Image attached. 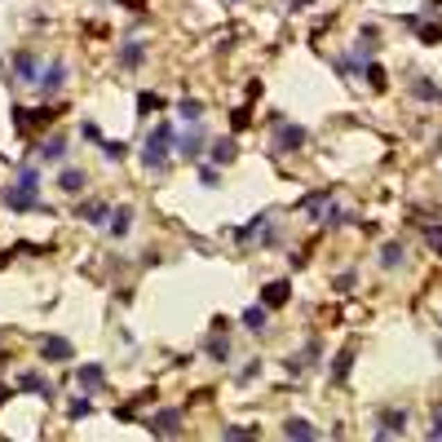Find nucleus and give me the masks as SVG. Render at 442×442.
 Here are the masks:
<instances>
[{"instance_id":"1","label":"nucleus","mask_w":442,"mask_h":442,"mask_svg":"<svg viewBox=\"0 0 442 442\" xmlns=\"http://www.w3.org/2000/svg\"><path fill=\"white\" fill-rule=\"evenodd\" d=\"M142 164H146L151 173H164L173 164V155H177V124L173 119H160V124L151 128V137L142 142Z\"/></svg>"},{"instance_id":"2","label":"nucleus","mask_w":442,"mask_h":442,"mask_svg":"<svg viewBox=\"0 0 442 442\" xmlns=\"http://www.w3.org/2000/svg\"><path fill=\"white\" fill-rule=\"evenodd\" d=\"M305 142H309V133H305L301 124H292V119L274 115V142H270L274 155H296V151L305 146Z\"/></svg>"},{"instance_id":"3","label":"nucleus","mask_w":442,"mask_h":442,"mask_svg":"<svg viewBox=\"0 0 442 442\" xmlns=\"http://www.w3.org/2000/svg\"><path fill=\"white\" fill-rule=\"evenodd\" d=\"M0 204H5L9 212H44V204H40V190H27V186H5L0 190Z\"/></svg>"},{"instance_id":"4","label":"nucleus","mask_w":442,"mask_h":442,"mask_svg":"<svg viewBox=\"0 0 442 442\" xmlns=\"http://www.w3.org/2000/svg\"><path fill=\"white\" fill-rule=\"evenodd\" d=\"M67 80H71L67 62H62V58H53V62H44V71H40V85H35V89H40L44 98H53V93H62V89H67Z\"/></svg>"},{"instance_id":"5","label":"nucleus","mask_w":442,"mask_h":442,"mask_svg":"<svg viewBox=\"0 0 442 442\" xmlns=\"http://www.w3.org/2000/svg\"><path fill=\"white\" fill-rule=\"evenodd\" d=\"M204 151H208V133H204V124H190L186 133H177V155H182V160H199Z\"/></svg>"},{"instance_id":"6","label":"nucleus","mask_w":442,"mask_h":442,"mask_svg":"<svg viewBox=\"0 0 442 442\" xmlns=\"http://www.w3.org/2000/svg\"><path fill=\"white\" fill-rule=\"evenodd\" d=\"M40 71H44V62H40V53H31V49H18L14 53V76L22 80V85H40Z\"/></svg>"},{"instance_id":"7","label":"nucleus","mask_w":442,"mask_h":442,"mask_svg":"<svg viewBox=\"0 0 442 442\" xmlns=\"http://www.w3.org/2000/svg\"><path fill=\"white\" fill-rule=\"evenodd\" d=\"M204 354L212 358V363H226V358H230V341H226V323H221V318H217V323H212V332H208Z\"/></svg>"},{"instance_id":"8","label":"nucleus","mask_w":442,"mask_h":442,"mask_svg":"<svg viewBox=\"0 0 442 442\" xmlns=\"http://www.w3.org/2000/svg\"><path fill=\"white\" fill-rule=\"evenodd\" d=\"M146 425H151V434H160V438H164V434H169V438H177V434H182V411H177V407H169V411H155Z\"/></svg>"},{"instance_id":"9","label":"nucleus","mask_w":442,"mask_h":442,"mask_svg":"<svg viewBox=\"0 0 442 442\" xmlns=\"http://www.w3.org/2000/svg\"><path fill=\"white\" fill-rule=\"evenodd\" d=\"M67 155H71L67 133H49V137H44V146H40V164H62Z\"/></svg>"},{"instance_id":"10","label":"nucleus","mask_w":442,"mask_h":442,"mask_svg":"<svg viewBox=\"0 0 442 442\" xmlns=\"http://www.w3.org/2000/svg\"><path fill=\"white\" fill-rule=\"evenodd\" d=\"M407 429V411H380L376 416V438H398Z\"/></svg>"},{"instance_id":"11","label":"nucleus","mask_w":442,"mask_h":442,"mask_svg":"<svg viewBox=\"0 0 442 442\" xmlns=\"http://www.w3.org/2000/svg\"><path fill=\"white\" fill-rule=\"evenodd\" d=\"M71 354H76V350H71V341H62V337H44L40 341V358H44V363H67Z\"/></svg>"},{"instance_id":"12","label":"nucleus","mask_w":442,"mask_h":442,"mask_svg":"<svg viewBox=\"0 0 442 442\" xmlns=\"http://www.w3.org/2000/svg\"><path fill=\"white\" fill-rule=\"evenodd\" d=\"M58 190H62V195H85V190H89V173L62 169V173H58Z\"/></svg>"},{"instance_id":"13","label":"nucleus","mask_w":442,"mask_h":442,"mask_svg":"<svg viewBox=\"0 0 442 442\" xmlns=\"http://www.w3.org/2000/svg\"><path fill=\"white\" fill-rule=\"evenodd\" d=\"M80 221H89V226H102L106 230V221H111V204H102V199H89V204H80Z\"/></svg>"},{"instance_id":"14","label":"nucleus","mask_w":442,"mask_h":442,"mask_svg":"<svg viewBox=\"0 0 442 442\" xmlns=\"http://www.w3.org/2000/svg\"><path fill=\"white\" fill-rule=\"evenodd\" d=\"M239 323H244L248 332H253V337H261V332L270 328V309H266V305H248L244 314H239Z\"/></svg>"},{"instance_id":"15","label":"nucleus","mask_w":442,"mask_h":442,"mask_svg":"<svg viewBox=\"0 0 442 442\" xmlns=\"http://www.w3.org/2000/svg\"><path fill=\"white\" fill-rule=\"evenodd\" d=\"M328 204H332L328 190H318V195H305V199H301V217H305V221H323Z\"/></svg>"},{"instance_id":"16","label":"nucleus","mask_w":442,"mask_h":442,"mask_svg":"<svg viewBox=\"0 0 442 442\" xmlns=\"http://www.w3.org/2000/svg\"><path fill=\"white\" fill-rule=\"evenodd\" d=\"M106 230H111L115 239H124L128 230H133V204H119V208H111V221H106Z\"/></svg>"},{"instance_id":"17","label":"nucleus","mask_w":442,"mask_h":442,"mask_svg":"<svg viewBox=\"0 0 442 442\" xmlns=\"http://www.w3.org/2000/svg\"><path fill=\"white\" fill-rule=\"evenodd\" d=\"M142 62H146V44H142V40H124V44H119V67L137 71Z\"/></svg>"},{"instance_id":"18","label":"nucleus","mask_w":442,"mask_h":442,"mask_svg":"<svg viewBox=\"0 0 442 442\" xmlns=\"http://www.w3.org/2000/svg\"><path fill=\"white\" fill-rule=\"evenodd\" d=\"M288 296H292V288L283 279H274V283H266V292H261V305L266 309H279V305H288Z\"/></svg>"},{"instance_id":"19","label":"nucleus","mask_w":442,"mask_h":442,"mask_svg":"<svg viewBox=\"0 0 442 442\" xmlns=\"http://www.w3.org/2000/svg\"><path fill=\"white\" fill-rule=\"evenodd\" d=\"M208 155H212V164H230L239 160V146H235V137H217V142H208Z\"/></svg>"},{"instance_id":"20","label":"nucleus","mask_w":442,"mask_h":442,"mask_svg":"<svg viewBox=\"0 0 442 442\" xmlns=\"http://www.w3.org/2000/svg\"><path fill=\"white\" fill-rule=\"evenodd\" d=\"M18 389H27V393H35V398H53L49 380H44V376H35V372H22V376H18Z\"/></svg>"},{"instance_id":"21","label":"nucleus","mask_w":442,"mask_h":442,"mask_svg":"<svg viewBox=\"0 0 442 442\" xmlns=\"http://www.w3.org/2000/svg\"><path fill=\"white\" fill-rule=\"evenodd\" d=\"M354 53L363 58V62H372V53H376V27H363V31H358V40H354Z\"/></svg>"},{"instance_id":"22","label":"nucleus","mask_w":442,"mask_h":442,"mask_svg":"<svg viewBox=\"0 0 442 442\" xmlns=\"http://www.w3.org/2000/svg\"><path fill=\"white\" fill-rule=\"evenodd\" d=\"M283 434L288 438H318V429L305 420V416H292V420H283Z\"/></svg>"},{"instance_id":"23","label":"nucleus","mask_w":442,"mask_h":442,"mask_svg":"<svg viewBox=\"0 0 442 442\" xmlns=\"http://www.w3.org/2000/svg\"><path fill=\"white\" fill-rule=\"evenodd\" d=\"M402 261H407V253H402V244H385V248H380V270H398Z\"/></svg>"},{"instance_id":"24","label":"nucleus","mask_w":442,"mask_h":442,"mask_svg":"<svg viewBox=\"0 0 442 442\" xmlns=\"http://www.w3.org/2000/svg\"><path fill=\"white\" fill-rule=\"evenodd\" d=\"M177 115H182L186 124H199V119H204V102H199V98H182V102H177Z\"/></svg>"},{"instance_id":"25","label":"nucleus","mask_w":442,"mask_h":442,"mask_svg":"<svg viewBox=\"0 0 442 442\" xmlns=\"http://www.w3.org/2000/svg\"><path fill=\"white\" fill-rule=\"evenodd\" d=\"M411 93H416V98H425V102H442L438 85H434V80H425V76H416V80H411Z\"/></svg>"},{"instance_id":"26","label":"nucleus","mask_w":442,"mask_h":442,"mask_svg":"<svg viewBox=\"0 0 442 442\" xmlns=\"http://www.w3.org/2000/svg\"><path fill=\"white\" fill-rule=\"evenodd\" d=\"M411 27H416V35H420L425 44H438V40H442V27H438V22H425V18H411Z\"/></svg>"},{"instance_id":"27","label":"nucleus","mask_w":442,"mask_h":442,"mask_svg":"<svg viewBox=\"0 0 442 442\" xmlns=\"http://www.w3.org/2000/svg\"><path fill=\"white\" fill-rule=\"evenodd\" d=\"M76 376H80V385H85V389H93V385H102V376H106V372H102V363H85Z\"/></svg>"},{"instance_id":"28","label":"nucleus","mask_w":442,"mask_h":442,"mask_svg":"<svg viewBox=\"0 0 442 442\" xmlns=\"http://www.w3.org/2000/svg\"><path fill=\"white\" fill-rule=\"evenodd\" d=\"M14 182H18V186H27V190H40V169H35V164H22Z\"/></svg>"},{"instance_id":"29","label":"nucleus","mask_w":442,"mask_h":442,"mask_svg":"<svg viewBox=\"0 0 442 442\" xmlns=\"http://www.w3.org/2000/svg\"><path fill=\"white\" fill-rule=\"evenodd\" d=\"M350 367H354V350H341L337 367H332V376H337V385H345V376H350Z\"/></svg>"},{"instance_id":"30","label":"nucleus","mask_w":442,"mask_h":442,"mask_svg":"<svg viewBox=\"0 0 442 442\" xmlns=\"http://www.w3.org/2000/svg\"><path fill=\"white\" fill-rule=\"evenodd\" d=\"M363 76H367V85H372V89H385V85H389V80H385V67H380V62H367Z\"/></svg>"},{"instance_id":"31","label":"nucleus","mask_w":442,"mask_h":442,"mask_svg":"<svg viewBox=\"0 0 442 442\" xmlns=\"http://www.w3.org/2000/svg\"><path fill=\"white\" fill-rule=\"evenodd\" d=\"M98 151H102V155H106V160H111V164H119V160H124V155H128L124 146H119V142H106V137L98 142Z\"/></svg>"},{"instance_id":"32","label":"nucleus","mask_w":442,"mask_h":442,"mask_svg":"<svg viewBox=\"0 0 442 442\" xmlns=\"http://www.w3.org/2000/svg\"><path fill=\"white\" fill-rule=\"evenodd\" d=\"M199 182H204L208 190H217V186H221V173L212 169V164H199Z\"/></svg>"},{"instance_id":"33","label":"nucleus","mask_w":442,"mask_h":442,"mask_svg":"<svg viewBox=\"0 0 442 442\" xmlns=\"http://www.w3.org/2000/svg\"><path fill=\"white\" fill-rule=\"evenodd\" d=\"M89 411H93L89 398H76V402H71V416H76V420H80V416H89Z\"/></svg>"},{"instance_id":"34","label":"nucleus","mask_w":442,"mask_h":442,"mask_svg":"<svg viewBox=\"0 0 442 442\" xmlns=\"http://www.w3.org/2000/svg\"><path fill=\"white\" fill-rule=\"evenodd\" d=\"M137 106H142V111H160V98H155V93H142Z\"/></svg>"},{"instance_id":"35","label":"nucleus","mask_w":442,"mask_h":442,"mask_svg":"<svg viewBox=\"0 0 442 442\" xmlns=\"http://www.w3.org/2000/svg\"><path fill=\"white\" fill-rule=\"evenodd\" d=\"M354 288V270H345V274H337V292H350Z\"/></svg>"},{"instance_id":"36","label":"nucleus","mask_w":442,"mask_h":442,"mask_svg":"<svg viewBox=\"0 0 442 442\" xmlns=\"http://www.w3.org/2000/svg\"><path fill=\"white\" fill-rule=\"evenodd\" d=\"M85 137L93 142V146H98V142H102V128H98V124H93V119H85Z\"/></svg>"},{"instance_id":"37","label":"nucleus","mask_w":442,"mask_h":442,"mask_svg":"<svg viewBox=\"0 0 442 442\" xmlns=\"http://www.w3.org/2000/svg\"><path fill=\"white\" fill-rule=\"evenodd\" d=\"M248 119H253L248 111H235V115H230V124H235V128H248Z\"/></svg>"},{"instance_id":"38","label":"nucleus","mask_w":442,"mask_h":442,"mask_svg":"<svg viewBox=\"0 0 442 442\" xmlns=\"http://www.w3.org/2000/svg\"><path fill=\"white\" fill-rule=\"evenodd\" d=\"M429 438H442V411L434 416V425H429Z\"/></svg>"},{"instance_id":"39","label":"nucleus","mask_w":442,"mask_h":442,"mask_svg":"<svg viewBox=\"0 0 442 442\" xmlns=\"http://www.w3.org/2000/svg\"><path fill=\"white\" fill-rule=\"evenodd\" d=\"M305 5H314V0H292V5H288V9H292V14H301V9H305Z\"/></svg>"},{"instance_id":"40","label":"nucleus","mask_w":442,"mask_h":442,"mask_svg":"<svg viewBox=\"0 0 442 442\" xmlns=\"http://www.w3.org/2000/svg\"><path fill=\"white\" fill-rule=\"evenodd\" d=\"M119 5H124V9H142V0H119Z\"/></svg>"},{"instance_id":"41","label":"nucleus","mask_w":442,"mask_h":442,"mask_svg":"<svg viewBox=\"0 0 442 442\" xmlns=\"http://www.w3.org/2000/svg\"><path fill=\"white\" fill-rule=\"evenodd\" d=\"M438 358H442V341H438Z\"/></svg>"},{"instance_id":"42","label":"nucleus","mask_w":442,"mask_h":442,"mask_svg":"<svg viewBox=\"0 0 442 442\" xmlns=\"http://www.w3.org/2000/svg\"><path fill=\"white\" fill-rule=\"evenodd\" d=\"M226 5H239V0H226Z\"/></svg>"}]
</instances>
